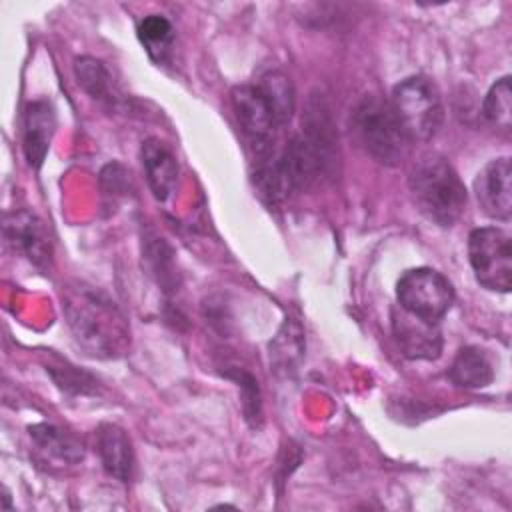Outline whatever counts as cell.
Wrapping results in <instances>:
<instances>
[{
  "instance_id": "1",
  "label": "cell",
  "mask_w": 512,
  "mask_h": 512,
  "mask_svg": "<svg viewBox=\"0 0 512 512\" xmlns=\"http://www.w3.org/2000/svg\"><path fill=\"white\" fill-rule=\"evenodd\" d=\"M62 310L74 340L88 356L116 358L128 350V320L104 290L86 282L68 284L62 290Z\"/></svg>"
},
{
  "instance_id": "2",
  "label": "cell",
  "mask_w": 512,
  "mask_h": 512,
  "mask_svg": "<svg viewBox=\"0 0 512 512\" xmlns=\"http://www.w3.org/2000/svg\"><path fill=\"white\" fill-rule=\"evenodd\" d=\"M230 104L254 158H258L276 146L278 130L292 120L294 86L284 72L270 70L258 82L234 86Z\"/></svg>"
},
{
  "instance_id": "3",
  "label": "cell",
  "mask_w": 512,
  "mask_h": 512,
  "mask_svg": "<svg viewBox=\"0 0 512 512\" xmlns=\"http://www.w3.org/2000/svg\"><path fill=\"white\" fill-rule=\"evenodd\" d=\"M416 208L438 226H452L466 210V188L450 162L438 154L422 156L408 174Z\"/></svg>"
},
{
  "instance_id": "4",
  "label": "cell",
  "mask_w": 512,
  "mask_h": 512,
  "mask_svg": "<svg viewBox=\"0 0 512 512\" xmlns=\"http://www.w3.org/2000/svg\"><path fill=\"white\" fill-rule=\"evenodd\" d=\"M350 132L360 148L376 162L396 166L404 160L410 140L404 134L390 100L366 94L350 114Z\"/></svg>"
},
{
  "instance_id": "5",
  "label": "cell",
  "mask_w": 512,
  "mask_h": 512,
  "mask_svg": "<svg viewBox=\"0 0 512 512\" xmlns=\"http://www.w3.org/2000/svg\"><path fill=\"white\" fill-rule=\"evenodd\" d=\"M390 106L410 142H428L444 120V106L438 86L426 76H408L398 82Z\"/></svg>"
},
{
  "instance_id": "6",
  "label": "cell",
  "mask_w": 512,
  "mask_h": 512,
  "mask_svg": "<svg viewBox=\"0 0 512 512\" xmlns=\"http://www.w3.org/2000/svg\"><path fill=\"white\" fill-rule=\"evenodd\" d=\"M468 260L480 286L492 292H510L512 244L506 230L496 226L472 230L468 236Z\"/></svg>"
},
{
  "instance_id": "7",
  "label": "cell",
  "mask_w": 512,
  "mask_h": 512,
  "mask_svg": "<svg viewBox=\"0 0 512 512\" xmlns=\"http://www.w3.org/2000/svg\"><path fill=\"white\" fill-rule=\"evenodd\" d=\"M398 306L426 322L440 324L454 302V288L444 274L432 268L406 270L396 282Z\"/></svg>"
},
{
  "instance_id": "8",
  "label": "cell",
  "mask_w": 512,
  "mask_h": 512,
  "mask_svg": "<svg viewBox=\"0 0 512 512\" xmlns=\"http://www.w3.org/2000/svg\"><path fill=\"white\" fill-rule=\"evenodd\" d=\"M476 200L482 212L494 220H510L512 214V168L510 158L490 160L474 180Z\"/></svg>"
},
{
  "instance_id": "9",
  "label": "cell",
  "mask_w": 512,
  "mask_h": 512,
  "mask_svg": "<svg viewBox=\"0 0 512 512\" xmlns=\"http://www.w3.org/2000/svg\"><path fill=\"white\" fill-rule=\"evenodd\" d=\"M392 332L406 358L434 360L442 352L440 326L426 322L402 308L392 312Z\"/></svg>"
},
{
  "instance_id": "10",
  "label": "cell",
  "mask_w": 512,
  "mask_h": 512,
  "mask_svg": "<svg viewBox=\"0 0 512 512\" xmlns=\"http://www.w3.org/2000/svg\"><path fill=\"white\" fill-rule=\"evenodd\" d=\"M4 236L6 244L14 250L24 254L34 266L46 268L52 258V244L44 222L38 220L30 212H12L4 220Z\"/></svg>"
},
{
  "instance_id": "11",
  "label": "cell",
  "mask_w": 512,
  "mask_h": 512,
  "mask_svg": "<svg viewBox=\"0 0 512 512\" xmlns=\"http://www.w3.org/2000/svg\"><path fill=\"white\" fill-rule=\"evenodd\" d=\"M54 130H56L54 106L44 98H36L28 102L24 110V120H22V148L32 168L38 170L42 166L48 154Z\"/></svg>"
},
{
  "instance_id": "12",
  "label": "cell",
  "mask_w": 512,
  "mask_h": 512,
  "mask_svg": "<svg viewBox=\"0 0 512 512\" xmlns=\"http://www.w3.org/2000/svg\"><path fill=\"white\" fill-rule=\"evenodd\" d=\"M148 186L156 200L166 202L178 184V160L172 148L160 138H146L140 148Z\"/></svg>"
},
{
  "instance_id": "13",
  "label": "cell",
  "mask_w": 512,
  "mask_h": 512,
  "mask_svg": "<svg viewBox=\"0 0 512 512\" xmlns=\"http://www.w3.org/2000/svg\"><path fill=\"white\" fill-rule=\"evenodd\" d=\"M96 450L106 474L128 482L134 468V452L128 434L116 424H100L96 430Z\"/></svg>"
},
{
  "instance_id": "14",
  "label": "cell",
  "mask_w": 512,
  "mask_h": 512,
  "mask_svg": "<svg viewBox=\"0 0 512 512\" xmlns=\"http://www.w3.org/2000/svg\"><path fill=\"white\" fill-rule=\"evenodd\" d=\"M28 434L36 452L46 462L66 466L80 462L84 456L82 442L76 436L52 424H34L28 428Z\"/></svg>"
},
{
  "instance_id": "15",
  "label": "cell",
  "mask_w": 512,
  "mask_h": 512,
  "mask_svg": "<svg viewBox=\"0 0 512 512\" xmlns=\"http://www.w3.org/2000/svg\"><path fill=\"white\" fill-rule=\"evenodd\" d=\"M304 358V332L302 326L286 318L274 340L270 342V366L280 378H290Z\"/></svg>"
},
{
  "instance_id": "16",
  "label": "cell",
  "mask_w": 512,
  "mask_h": 512,
  "mask_svg": "<svg viewBox=\"0 0 512 512\" xmlns=\"http://www.w3.org/2000/svg\"><path fill=\"white\" fill-rule=\"evenodd\" d=\"M448 376L460 388L478 390L492 384L494 366L486 350L478 346H466V348H460L458 354L454 356Z\"/></svg>"
},
{
  "instance_id": "17",
  "label": "cell",
  "mask_w": 512,
  "mask_h": 512,
  "mask_svg": "<svg viewBox=\"0 0 512 512\" xmlns=\"http://www.w3.org/2000/svg\"><path fill=\"white\" fill-rule=\"evenodd\" d=\"M138 38L152 60L164 62L170 54L172 40H174V28L170 20L162 14H148L138 24Z\"/></svg>"
},
{
  "instance_id": "18",
  "label": "cell",
  "mask_w": 512,
  "mask_h": 512,
  "mask_svg": "<svg viewBox=\"0 0 512 512\" xmlns=\"http://www.w3.org/2000/svg\"><path fill=\"white\" fill-rule=\"evenodd\" d=\"M74 74L78 84L96 100L102 102H114V92H112V78L108 68L92 58V56H82L74 60Z\"/></svg>"
},
{
  "instance_id": "19",
  "label": "cell",
  "mask_w": 512,
  "mask_h": 512,
  "mask_svg": "<svg viewBox=\"0 0 512 512\" xmlns=\"http://www.w3.org/2000/svg\"><path fill=\"white\" fill-rule=\"evenodd\" d=\"M482 114L488 122H492L496 128L510 130L512 124V88H510V76H502L496 80L490 90L486 92Z\"/></svg>"
},
{
  "instance_id": "20",
  "label": "cell",
  "mask_w": 512,
  "mask_h": 512,
  "mask_svg": "<svg viewBox=\"0 0 512 512\" xmlns=\"http://www.w3.org/2000/svg\"><path fill=\"white\" fill-rule=\"evenodd\" d=\"M146 248H144V258L148 260L150 272L156 276L158 284L164 290H176L178 278L174 272V262H172V250L164 242V238L150 236L146 238Z\"/></svg>"
},
{
  "instance_id": "21",
  "label": "cell",
  "mask_w": 512,
  "mask_h": 512,
  "mask_svg": "<svg viewBox=\"0 0 512 512\" xmlns=\"http://www.w3.org/2000/svg\"><path fill=\"white\" fill-rule=\"evenodd\" d=\"M52 378L56 380V384L68 392H76V394H90L96 390V380L86 374V372H80L78 368L70 366V364H62V366H48L46 368Z\"/></svg>"
},
{
  "instance_id": "22",
  "label": "cell",
  "mask_w": 512,
  "mask_h": 512,
  "mask_svg": "<svg viewBox=\"0 0 512 512\" xmlns=\"http://www.w3.org/2000/svg\"><path fill=\"white\" fill-rule=\"evenodd\" d=\"M234 372L236 374H228V378H234L242 388V408H244L246 420L254 422L260 418V392H258L256 380L240 368H234Z\"/></svg>"
}]
</instances>
